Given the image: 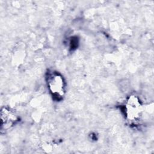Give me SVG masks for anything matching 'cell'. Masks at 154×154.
Returning <instances> with one entry per match:
<instances>
[{
  "mask_svg": "<svg viewBox=\"0 0 154 154\" xmlns=\"http://www.w3.org/2000/svg\"><path fill=\"white\" fill-rule=\"evenodd\" d=\"M48 86L52 94L57 97H61L64 93L63 78L57 73H52L48 76Z\"/></svg>",
  "mask_w": 154,
  "mask_h": 154,
  "instance_id": "6da1fadb",
  "label": "cell"
},
{
  "mask_svg": "<svg viewBox=\"0 0 154 154\" xmlns=\"http://www.w3.org/2000/svg\"><path fill=\"white\" fill-rule=\"evenodd\" d=\"M125 113L130 121H135L140 118L142 112V106L138 99L131 96L127 100L125 105Z\"/></svg>",
  "mask_w": 154,
  "mask_h": 154,
  "instance_id": "7a4b0ae2",
  "label": "cell"
},
{
  "mask_svg": "<svg viewBox=\"0 0 154 154\" xmlns=\"http://www.w3.org/2000/svg\"><path fill=\"white\" fill-rule=\"evenodd\" d=\"M15 120V118L13 117V115L4 109V111L2 110L1 111V125L4 128L8 127L9 125H11L13 120Z\"/></svg>",
  "mask_w": 154,
  "mask_h": 154,
  "instance_id": "3957f363",
  "label": "cell"
}]
</instances>
